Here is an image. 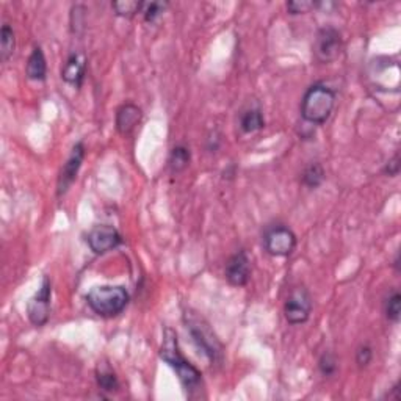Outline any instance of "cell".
<instances>
[{"label": "cell", "mask_w": 401, "mask_h": 401, "mask_svg": "<svg viewBox=\"0 0 401 401\" xmlns=\"http://www.w3.org/2000/svg\"><path fill=\"white\" fill-rule=\"evenodd\" d=\"M160 358L168 364L172 370L176 371L177 378L185 389V392L193 397L194 393L203 391V373L194 367L190 360L183 358L179 348V341H177L176 331L171 328H165L163 341L160 347Z\"/></svg>", "instance_id": "6da1fadb"}, {"label": "cell", "mask_w": 401, "mask_h": 401, "mask_svg": "<svg viewBox=\"0 0 401 401\" xmlns=\"http://www.w3.org/2000/svg\"><path fill=\"white\" fill-rule=\"evenodd\" d=\"M337 94L326 83L317 82L306 90L301 99V118L310 126H323L331 118Z\"/></svg>", "instance_id": "7a4b0ae2"}, {"label": "cell", "mask_w": 401, "mask_h": 401, "mask_svg": "<svg viewBox=\"0 0 401 401\" xmlns=\"http://www.w3.org/2000/svg\"><path fill=\"white\" fill-rule=\"evenodd\" d=\"M183 323H185L187 331L190 332L194 345L199 351H203V354L211 362V365L220 364L222 360V345L204 317H200L198 312L192 309H187L183 312Z\"/></svg>", "instance_id": "3957f363"}, {"label": "cell", "mask_w": 401, "mask_h": 401, "mask_svg": "<svg viewBox=\"0 0 401 401\" xmlns=\"http://www.w3.org/2000/svg\"><path fill=\"white\" fill-rule=\"evenodd\" d=\"M129 292L121 286H99L87 293V304L94 314L104 319L119 315L129 304Z\"/></svg>", "instance_id": "277c9868"}, {"label": "cell", "mask_w": 401, "mask_h": 401, "mask_svg": "<svg viewBox=\"0 0 401 401\" xmlns=\"http://www.w3.org/2000/svg\"><path fill=\"white\" fill-rule=\"evenodd\" d=\"M312 50H314L317 61H320V63L323 65L334 63V61L341 57L343 50L342 33L332 25L321 27V29L317 32Z\"/></svg>", "instance_id": "5b68a950"}, {"label": "cell", "mask_w": 401, "mask_h": 401, "mask_svg": "<svg viewBox=\"0 0 401 401\" xmlns=\"http://www.w3.org/2000/svg\"><path fill=\"white\" fill-rule=\"evenodd\" d=\"M264 249L273 257H286L297 248V236L286 225H271L264 232Z\"/></svg>", "instance_id": "8992f818"}, {"label": "cell", "mask_w": 401, "mask_h": 401, "mask_svg": "<svg viewBox=\"0 0 401 401\" xmlns=\"http://www.w3.org/2000/svg\"><path fill=\"white\" fill-rule=\"evenodd\" d=\"M50 299H52V284L47 276H44L38 292L27 303V317L33 326L41 328L49 321Z\"/></svg>", "instance_id": "52a82bcc"}, {"label": "cell", "mask_w": 401, "mask_h": 401, "mask_svg": "<svg viewBox=\"0 0 401 401\" xmlns=\"http://www.w3.org/2000/svg\"><path fill=\"white\" fill-rule=\"evenodd\" d=\"M312 312V298L308 288L297 287L288 295L284 304V315L290 325H303L309 320Z\"/></svg>", "instance_id": "ba28073f"}, {"label": "cell", "mask_w": 401, "mask_h": 401, "mask_svg": "<svg viewBox=\"0 0 401 401\" xmlns=\"http://www.w3.org/2000/svg\"><path fill=\"white\" fill-rule=\"evenodd\" d=\"M85 240L94 254L102 255L118 248L122 243V236L115 226L98 225L91 227Z\"/></svg>", "instance_id": "9c48e42d"}, {"label": "cell", "mask_w": 401, "mask_h": 401, "mask_svg": "<svg viewBox=\"0 0 401 401\" xmlns=\"http://www.w3.org/2000/svg\"><path fill=\"white\" fill-rule=\"evenodd\" d=\"M85 144L83 141H77L74 144V148L71 150V155L66 160V163L63 165V168L60 171L58 182H57V194L58 196H63V194L68 193L72 183L77 179V174L82 168L83 159H85Z\"/></svg>", "instance_id": "30bf717a"}, {"label": "cell", "mask_w": 401, "mask_h": 401, "mask_svg": "<svg viewBox=\"0 0 401 401\" xmlns=\"http://www.w3.org/2000/svg\"><path fill=\"white\" fill-rule=\"evenodd\" d=\"M225 276L227 282L233 287H244L249 282L251 277V260L248 257L247 251L240 249L236 254L231 255L227 260Z\"/></svg>", "instance_id": "8fae6325"}, {"label": "cell", "mask_w": 401, "mask_h": 401, "mask_svg": "<svg viewBox=\"0 0 401 401\" xmlns=\"http://www.w3.org/2000/svg\"><path fill=\"white\" fill-rule=\"evenodd\" d=\"M143 111L138 105L132 102L122 104L121 107L116 110V130L121 135L129 137L130 133L137 129L138 124L141 122Z\"/></svg>", "instance_id": "7c38bea8"}, {"label": "cell", "mask_w": 401, "mask_h": 401, "mask_svg": "<svg viewBox=\"0 0 401 401\" xmlns=\"http://www.w3.org/2000/svg\"><path fill=\"white\" fill-rule=\"evenodd\" d=\"M87 74V60L79 52H72L63 68H61V79L69 85L80 88Z\"/></svg>", "instance_id": "4fadbf2b"}, {"label": "cell", "mask_w": 401, "mask_h": 401, "mask_svg": "<svg viewBox=\"0 0 401 401\" xmlns=\"http://www.w3.org/2000/svg\"><path fill=\"white\" fill-rule=\"evenodd\" d=\"M238 126L243 133H254L259 132L265 127L264 113L259 105H249L240 111V118H238Z\"/></svg>", "instance_id": "5bb4252c"}, {"label": "cell", "mask_w": 401, "mask_h": 401, "mask_svg": "<svg viewBox=\"0 0 401 401\" xmlns=\"http://www.w3.org/2000/svg\"><path fill=\"white\" fill-rule=\"evenodd\" d=\"M25 74L30 80L35 82H44L47 77V61L44 57L43 49L38 46L33 49V52L30 54L29 60H27L25 66Z\"/></svg>", "instance_id": "9a60e30c"}, {"label": "cell", "mask_w": 401, "mask_h": 401, "mask_svg": "<svg viewBox=\"0 0 401 401\" xmlns=\"http://www.w3.org/2000/svg\"><path fill=\"white\" fill-rule=\"evenodd\" d=\"M326 172L325 168H323L321 163L319 161H314V163L308 165L301 174V182H303L304 187H308L309 190H315L319 188L323 182H325Z\"/></svg>", "instance_id": "2e32d148"}, {"label": "cell", "mask_w": 401, "mask_h": 401, "mask_svg": "<svg viewBox=\"0 0 401 401\" xmlns=\"http://www.w3.org/2000/svg\"><path fill=\"white\" fill-rule=\"evenodd\" d=\"M96 380H98V386L102 392H107V393L118 392V389H119L118 376H116V373L111 370L107 364L99 365L98 373H96Z\"/></svg>", "instance_id": "e0dca14e"}, {"label": "cell", "mask_w": 401, "mask_h": 401, "mask_svg": "<svg viewBox=\"0 0 401 401\" xmlns=\"http://www.w3.org/2000/svg\"><path fill=\"white\" fill-rule=\"evenodd\" d=\"M190 161H192V152L185 144H177V146L172 148L170 154V160H168L170 170L172 172H181L185 168H188Z\"/></svg>", "instance_id": "ac0fdd59"}, {"label": "cell", "mask_w": 401, "mask_h": 401, "mask_svg": "<svg viewBox=\"0 0 401 401\" xmlns=\"http://www.w3.org/2000/svg\"><path fill=\"white\" fill-rule=\"evenodd\" d=\"M16 49V36L10 24H3L0 30V60L8 61Z\"/></svg>", "instance_id": "d6986e66"}, {"label": "cell", "mask_w": 401, "mask_h": 401, "mask_svg": "<svg viewBox=\"0 0 401 401\" xmlns=\"http://www.w3.org/2000/svg\"><path fill=\"white\" fill-rule=\"evenodd\" d=\"M384 314H386L387 320H391L393 323L400 321L401 295L397 288H393V290L387 295V298L384 299Z\"/></svg>", "instance_id": "ffe728a7"}, {"label": "cell", "mask_w": 401, "mask_h": 401, "mask_svg": "<svg viewBox=\"0 0 401 401\" xmlns=\"http://www.w3.org/2000/svg\"><path fill=\"white\" fill-rule=\"evenodd\" d=\"M143 7L144 2H138V0H121V2L111 3L115 13L122 18H133L137 13H141Z\"/></svg>", "instance_id": "44dd1931"}, {"label": "cell", "mask_w": 401, "mask_h": 401, "mask_svg": "<svg viewBox=\"0 0 401 401\" xmlns=\"http://www.w3.org/2000/svg\"><path fill=\"white\" fill-rule=\"evenodd\" d=\"M337 369H339V364H337L336 354L331 353V351H325L319 360V370L321 375L325 378L334 376L337 373Z\"/></svg>", "instance_id": "7402d4cb"}, {"label": "cell", "mask_w": 401, "mask_h": 401, "mask_svg": "<svg viewBox=\"0 0 401 401\" xmlns=\"http://www.w3.org/2000/svg\"><path fill=\"white\" fill-rule=\"evenodd\" d=\"M168 8V2H144V7H143V16H144V21L146 22H152L157 21L161 14L165 13V10Z\"/></svg>", "instance_id": "603a6c76"}, {"label": "cell", "mask_w": 401, "mask_h": 401, "mask_svg": "<svg viewBox=\"0 0 401 401\" xmlns=\"http://www.w3.org/2000/svg\"><path fill=\"white\" fill-rule=\"evenodd\" d=\"M286 7L288 14H304L317 8V2H310V0H290V2H287Z\"/></svg>", "instance_id": "cb8c5ba5"}, {"label": "cell", "mask_w": 401, "mask_h": 401, "mask_svg": "<svg viewBox=\"0 0 401 401\" xmlns=\"http://www.w3.org/2000/svg\"><path fill=\"white\" fill-rule=\"evenodd\" d=\"M373 359V348L369 343H362L356 351V364L359 365V369H365Z\"/></svg>", "instance_id": "d4e9b609"}, {"label": "cell", "mask_w": 401, "mask_h": 401, "mask_svg": "<svg viewBox=\"0 0 401 401\" xmlns=\"http://www.w3.org/2000/svg\"><path fill=\"white\" fill-rule=\"evenodd\" d=\"M400 152H395L393 157L387 161L386 166H384V174L389 177H397L400 174Z\"/></svg>", "instance_id": "484cf974"}, {"label": "cell", "mask_w": 401, "mask_h": 401, "mask_svg": "<svg viewBox=\"0 0 401 401\" xmlns=\"http://www.w3.org/2000/svg\"><path fill=\"white\" fill-rule=\"evenodd\" d=\"M386 397L389 398V400H395V401H400V398H401V395H400V382H397L395 384V386L391 389V392H389Z\"/></svg>", "instance_id": "4316f807"}, {"label": "cell", "mask_w": 401, "mask_h": 401, "mask_svg": "<svg viewBox=\"0 0 401 401\" xmlns=\"http://www.w3.org/2000/svg\"><path fill=\"white\" fill-rule=\"evenodd\" d=\"M393 266H395V268H397V271H400V254H397V257H395Z\"/></svg>", "instance_id": "83f0119b"}]
</instances>
